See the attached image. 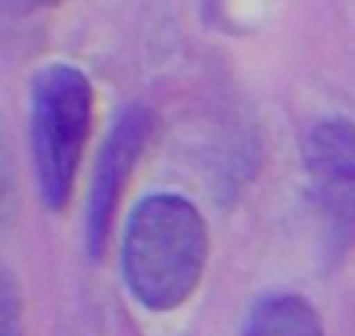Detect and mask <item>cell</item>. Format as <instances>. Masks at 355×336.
Returning <instances> with one entry per match:
<instances>
[{
    "label": "cell",
    "mask_w": 355,
    "mask_h": 336,
    "mask_svg": "<svg viewBox=\"0 0 355 336\" xmlns=\"http://www.w3.org/2000/svg\"><path fill=\"white\" fill-rule=\"evenodd\" d=\"M240 336H324V324L302 296L271 293L250 308Z\"/></svg>",
    "instance_id": "cell-5"
},
{
    "label": "cell",
    "mask_w": 355,
    "mask_h": 336,
    "mask_svg": "<svg viewBox=\"0 0 355 336\" xmlns=\"http://www.w3.org/2000/svg\"><path fill=\"white\" fill-rule=\"evenodd\" d=\"M0 336H22V302L12 274H0Z\"/></svg>",
    "instance_id": "cell-6"
},
{
    "label": "cell",
    "mask_w": 355,
    "mask_h": 336,
    "mask_svg": "<svg viewBox=\"0 0 355 336\" xmlns=\"http://www.w3.org/2000/svg\"><path fill=\"white\" fill-rule=\"evenodd\" d=\"M150 131H153L150 109H144L141 103H131L119 112L116 125L110 128L103 147H100L91 177V193H87V224H85L87 252L94 258H100L106 252L119 202H122V193L128 187L131 168L137 166V159H141L144 147L150 141Z\"/></svg>",
    "instance_id": "cell-4"
},
{
    "label": "cell",
    "mask_w": 355,
    "mask_h": 336,
    "mask_svg": "<svg viewBox=\"0 0 355 336\" xmlns=\"http://www.w3.org/2000/svg\"><path fill=\"white\" fill-rule=\"evenodd\" d=\"M209 256L200 209L181 193L144 196L122 237V277L150 312H172L193 296Z\"/></svg>",
    "instance_id": "cell-1"
},
{
    "label": "cell",
    "mask_w": 355,
    "mask_h": 336,
    "mask_svg": "<svg viewBox=\"0 0 355 336\" xmlns=\"http://www.w3.org/2000/svg\"><path fill=\"white\" fill-rule=\"evenodd\" d=\"M306 175L315 215L331 249L355 240V122L324 118L306 137Z\"/></svg>",
    "instance_id": "cell-3"
},
{
    "label": "cell",
    "mask_w": 355,
    "mask_h": 336,
    "mask_svg": "<svg viewBox=\"0 0 355 336\" xmlns=\"http://www.w3.org/2000/svg\"><path fill=\"white\" fill-rule=\"evenodd\" d=\"M91 122L94 87L87 75L66 62L44 66L31 81V156L37 190L50 212H62L72 200Z\"/></svg>",
    "instance_id": "cell-2"
}]
</instances>
